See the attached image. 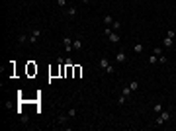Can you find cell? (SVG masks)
<instances>
[{
    "mask_svg": "<svg viewBox=\"0 0 176 131\" xmlns=\"http://www.w3.org/2000/svg\"><path fill=\"white\" fill-rule=\"evenodd\" d=\"M170 118H172L170 110H163L161 114H157V120H155V125H165L166 121H170Z\"/></svg>",
    "mask_w": 176,
    "mask_h": 131,
    "instance_id": "1",
    "label": "cell"
},
{
    "mask_svg": "<svg viewBox=\"0 0 176 131\" xmlns=\"http://www.w3.org/2000/svg\"><path fill=\"white\" fill-rule=\"evenodd\" d=\"M39 35H41V30H32V33H30V41H28V43L33 45L37 39H39Z\"/></svg>",
    "mask_w": 176,
    "mask_h": 131,
    "instance_id": "2",
    "label": "cell"
},
{
    "mask_svg": "<svg viewBox=\"0 0 176 131\" xmlns=\"http://www.w3.org/2000/svg\"><path fill=\"white\" fill-rule=\"evenodd\" d=\"M108 41H110V43H114V45H118L121 41V37H120V33L118 32H112L110 35H108Z\"/></svg>",
    "mask_w": 176,
    "mask_h": 131,
    "instance_id": "3",
    "label": "cell"
},
{
    "mask_svg": "<svg viewBox=\"0 0 176 131\" xmlns=\"http://www.w3.org/2000/svg\"><path fill=\"white\" fill-rule=\"evenodd\" d=\"M28 41H30V33L28 32H22L18 35V45H24V43H28Z\"/></svg>",
    "mask_w": 176,
    "mask_h": 131,
    "instance_id": "4",
    "label": "cell"
},
{
    "mask_svg": "<svg viewBox=\"0 0 176 131\" xmlns=\"http://www.w3.org/2000/svg\"><path fill=\"white\" fill-rule=\"evenodd\" d=\"M63 45H65V49H67V55L73 53V39H71V37H65V39H63Z\"/></svg>",
    "mask_w": 176,
    "mask_h": 131,
    "instance_id": "5",
    "label": "cell"
},
{
    "mask_svg": "<svg viewBox=\"0 0 176 131\" xmlns=\"http://www.w3.org/2000/svg\"><path fill=\"white\" fill-rule=\"evenodd\" d=\"M77 14H78V10H77V6H69L67 8V18H77Z\"/></svg>",
    "mask_w": 176,
    "mask_h": 131,
    "instance_id": "6",
    "label": "cell"
},
{
    "mask_svg": "<svg viewBox=\"0 0 176 131\" xmlns=\"http://www.w3.org/2000/svg\"><path fill=\"white\" fill-rule=\"evenodd\" d=\"M116 63H125L127 61V55H125V51H120V53L116 55V59H114Z\"/></svg>",
    "mask_w": 176,
    "mask_h": 131,
    "instance_id": "7",
    "label": "cell"
},
{
    "mask_svg": "<svg viewBox=\"0 0 176 131\" xmlns=\"http://www.w3.org/2000/svg\"><path fill=\"white\" fill-rule=\"evenodd\" d=\"M82 49V39L77 37V39H73V51H80Z\"/></svg>",
    "mask_w": 176,
    "mask_h": 131,
    "instance_id": "8",
    "label": "cell"
},
{
    "mask_svg": "<svg viewBox=\"0 0 176 131\" xmlns=\"http://www.w3.org/2000/svg\"><path fill=\"white\" fill-rule=\"evenodd\" d=\"M121 94H123V96H125V98H131V88H129V84H125V86L121 88Z\"/></svg>",
    "mask_w": 176,
    "mask_h": 131,
    "instance_id": "9",
    "label": "cell"
},
{
    "mask_svg": "<svg viewBox=\"0 0 176 131\" xmlns=\"http://www.w3.org/2000/svg\"><path fill=\"white\" fill-rule=\"evenodd\" d=\"M98 65H100V69H104V71H106V67L110 65V59H108V57H102V59L98 61Z\"/></svg>",
    "mask_w": 176,
    "mask_h": 131,
    "instance_id": "10",
    "label": "cell"
},
{
    "mask_svg": "<svg viewBox=\"0 0 176 131\" xmlns=\"http://www.w3.org/2000/svg\"><path fill=\"white\" fill-rule=\"evenodd\" d=\"M143 49H145V47H143V43H141V41H137V43L133 45V51H135L137 55H141V53H143Z\"/></svg>",
    "mask_w": 176,
    "mask_h": 131,
    "instance_id": "11",
    "label": "cell"
},
{
    "mask_svg": "<svg viewBox=\"0 0 176 131\" xmlns=\"http://www.w3.org/2000/svg\"><path fill=\"white\" fill-rule=\"evenodd\" d=\"M129 88H131V92H137L139 90V80H129Z\"/></svg>",
    "mask_w": 176,
    "mask_h": 131,
    "instance_id": "12",
    "label": "cell"
},
{
    "mask_svg": "<svg viewBox=\"0 0 176 131\" xmlns=\"http://www.w3.org/2000/svg\"><path fill=\"white\" fill-rule=\"evenodd\" d=\"M112 30H114V32H120V30H121V22H120V20H114V24H112Z\"/></svg>",
    "mask_w": 176,
    "mask_h": 131,
    "instance_id": "13",
    "label": "cell"
},
{
    "mask_svg": "<svg viewBox=\"0 0 176 131\" xmlns=\"http://www.w3.org/2000/svg\"><path fill=\"white\" fill-rule=\"evenodd\" d=\"M163 110H165V108H163V104H161V102H157V104L153 106V112H155V114H161Z\"/></svg>",
    "mask_w": 176,
    "mask_h": 131,
    "instance_id": "14",
    "label": "cell"
},
{
    "mask_svg": "<svg viewBox=\"0 0 176 131\" xmlns=\"http://www.w3.org/2000/svg\"><path fill=\"white\" fill-rule=\"evenodd\" d=\"M163 45H165V47H172V45H174V39H170V37H165V39H163Z\"/></svg>",
    "mask_w": 176,
    "mask_h": 131,
    "instance_id": "15",
    "label": "cell"
},
{
    "mask_svg": "<svg viewBox=\"0 0 176 131\" xmlns=\"http://www.w3.org/2000/svg\"><path fill=\"white\" fill-rule=\"evenodd\" d=\"M114 73H116V67H114V63H110L106 67V75H114Z\"/></svg>",
    "mask_w": 176,
    "mask_h": 131,
    "instance_id": "16",
    "label": "cell"
},
{
    "mask_svg": "<svg viewBox=\"0 0 176 131\" xmlns=\"http://www.w3.org/2000/svg\"><path fill=\"white\" fill-rule=\"evenodd\" d=\"M112 24H114V18H112L110 14H108V16H104V26H112Z\"/></svg>",
    "mask_w": 176,
    "mask_h": 131,
    "instance_id": "17",
    "label": "cell"
},
{
    "mask_svg": "<svg viewBox=\"0 0 176 131\" xmlns=\"http://www.w3.org/2000/svg\"><path fill=\"white\" fill-rule=\"evenodd\" d=\"M112 32H114V30H112V26H106V28L102 30V33H104V37H108V35H110Z\"/></svg>",
    "mask_w": 176,
    "mask_h": 131,
    "instance_id": "18",
    "label": "cell"
},
{
    "mask_svg": "<svg viewBox=\"0 0 176 131\" xmlns=\"http://www.w3.org/2000/svg\"><path fill=\"white\" fill-rule=\"evenodd\" d=\"M67 116H69V118H71V120H73V118H77V110H75V108L67 110Z\"/></svg>",
    "mask_w": 176,
    "mask_h": 131,
    "instance_id": "19",
    "label": "cell"
},
{
    "mask_svg": "<svg viewBox=\"0 0 176 131\" xmlns=\"http://www.w3.org/2000/svg\"><path fill=\"white\" fill-rule=\"evenodd\" d=\"M125 102H127V98H125L123 94H120V96H118V106H123Z\"/></svg>",
    "mask_w": 176,
    "mask_h": 131,
    "instance_id": "20",
    "label": "cell"
},
{
    "mask_svg": "<svg viewBox=\"0 0 176 131\" xmlns=\"http://www.w3.org/2000/svg\"><path fill=\"white\" fill-rule=\"evenodd\" d=\"M157 63H159V57H157V55H151V57H149V65H157Z\"/></svg>",
    "mask_w": 176,
    "mask_h": 131,
    "instance_id": "21",
    "label": "cell"
},
{
    "mask_svg": "<svg viewBox=\"0 0 176 131\" xmlns=\"http://www.w3.org/2000/svg\"><path fill=\"white\" fill-rule=\"evenodd\" d=\"M153 55L161 57V55H163V47H155V49H153Z\"/></svg>",
    "mask_w": 176,
    "mask_h": 131,
    "instance_id": "22",
    "label": "cell"
},
{
    "mask_svg": "<svg viewBox=\"0 0 176 131\" xmlns=\"http://www.w3.org/2000/svg\"><path fill=\"white\" fill-rule=\"evenodd\" d=\"M166 37H170V39H176V32H172V30H166Z\"/></svg>",
    "mask_w": 176,
    "mask_h": 131,
    "instance_id": "23",
    "label": "cell"
},
{
    "mask_svg": "<svg viewBox=\"0 0 176 131\" xmlns=\"http://www.w3.org/2000/svg\"><path fill=\"white\" fill-rule=\"evenodd\" d=\"M159 63H161V65H166V63H168L166 55H161V57H159Z\"/></svg>",
    "mask_w": 176,
    "mask_h": 131,
    "instance_id": "24",
    "label": "cell"
},
{
    "mask_svg": "<svg viewBox=\"0 0 176 131\" xmlns=\"http://www.w3.org/2000/svg\"><path fill=\"white\" fill-rule=\"evenodd\" d=\"M57 6L59 8H67V0H57Z\"/></svg>",
    "mask_w": 176,
    "mask_h": 131,
    "instance_id": "25",
    "label": "cell"
},
{
    "mask_svg": "<svg viewBox=\"0 0 176 131\" xmlns=\"http://www.w3.org/2000/svg\"><path fill=\"white\" fill-rule=\"evenodd\" d=\"M78 2H82V4H90V0H78Z\"/></svg>",
    "mask_w": 176,
    "mask_h": 131,
    "instance_id": "26",
    "label": "cell"
}]
</instances>
